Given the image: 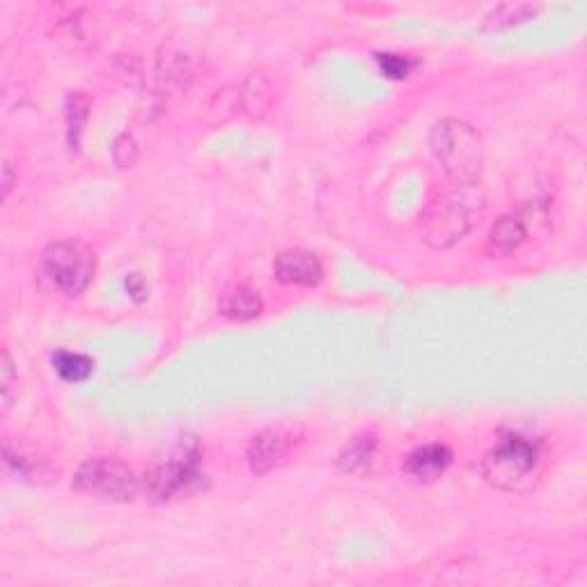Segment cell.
<instances>
[{
  "instance_id": "d6986e66",
  "label": "cell",
  "mask_w": 587,
  "mask_h": 587,
  "mask_svg": "<svg viewBox=\"0 0 587 587\" xmlns=\"http://www.w3.org/2000/svg\"><path fill=\"white\" fill-rule=\"evenodd\" d=\"M19 386V379H17V372H14V363H12V356L10 351H3V365H0V395H3V409L7 411L14 402V397H17V388Z\"/></svg>"
},
{
  "instance_id": "3957f363",
  "label": "cell",
  "mask_w": 587,
  "mask_h": 587,
  "mask_svg": "<svg viewBox=\"0 0 587 587\" xmlns=\"http://www.w3.org/2000/svg\"><path fill=\"white\" fill-rule=\"evenodd\" d=\"M482 209V200H477L473 186L455 189L436 198L422 214V237L432 248H450L466 237L471 230L473 218Z\"/></svg>"
},
{
  "instance_id": "5b68a950",
  "label": "cell",
  "mask_w": 587,
  "mask_h": 587,
  "mask_svg": "<svg viewBox=\"0 0 587 587\" xmlns=\"http://www.w3.org/2000/svg\"><path fill=\"white\" fill-rule=\"evenodd\" d=\"M72 487L101 500L129 503L138 493V477L120 459L95 457L81 464L74 475Z\"/></svg>"
},
{
  "instance_id": "e0dca14e",
  "label": "cell",
  "mask_w": 587,
  "mask_h": 587,
  "mask_svg": "<svg viewBox=\"0 0 587 587\" xmlns=\"http://www.w3.org/2000/svg\"><path fill=\"white\" fill-rule=\"evenodd\" d=\"M3 457H5V466L17 475H21L23 480H28V477H35V475H42V459H37L35 455H30V452L21 450V448L14 450L12 443H5Z\"/></svg>"
},
{
  "instance_id": "52a82bcc",
  "label": "cell",
  "mask_w": 587,
  "mask_h": 587,
  "mask_svg": "<svg viewBox=\"0 0 587 587\" xmlns=\"http://www.w3.org/2000/svg\"><path fill=\"white\" fill-rule=\"evenodd\" d=\"M299 438L292 432V429H266V432L257 434L253 441L248 445L246 459L250 471L255 475H264L273 471V468L287 461V457L292 455Z\"/></svg>"
},
{
  "instance_id": "5bb4252c",
  "label": "cell",
  "mask_w": 587,
  "mask_h": 587,
  "mask_svg": "<svg viewBox=\"0 0 587 587\" xmlns=\"http://www.w3.org/2000/svg\"><path fill=\"white\" fill-rule=\"evenodd\" d=\"M53 370L58 372V377L67 383H81L90 379L92 370H95V363L92 358L83 354H72V351H58L53 356Z\"/></svg>"
},
{
  "instance_id": "9c48e42d",
  "label": "cell",
  "mask_w": 587,
  "mask_h": 587,
  "mask_svg": "<svg viewBox=\"0 0 587 587\" xmlns=\"http://www.w3.org/2000/svg\"><path fill=\"white\" fill-rule=\"evenodd\" d=\"M452 464V450L445 448L441 443L422 445V448L413 450L409 457H406L404 471L411 475L413 480L418 482H434L441 477L448 466Z\"/></svg>"
},
{
  "instance_id": "2e32d148",
  "label": "cell",
  "mask_w": 587,
  "mask_h": 587,
  "mask_svg": "<svg viewBox=\"0 0 587 587\" xmlns=\"http://www.w3.org/2000/svg\"><path fill=\"white\" fill-rule=\"evenodd\" d=\"M90 115V99L81 95V92H74V95L67 97V140L69 147L76 150L78 140H81L83 124Z\"/></svg>"
},
{
  "instance_id": "ffe728a7",
  "label": "cell",
  "mask_w": 587,
  "mask_h": 587,
  "mask_svg": "<svg viewBox=\"0 0 587 587\" xmlns=\"http://www.w3.org/2000/svg\"><path fill=\"white\" fill-rule=\"evenodd\" d=\"M113 159L120 168H131L138 159V143L131 133H122L113 145Z\"/></svg>"
},
{
  "instance_id": "ba28073f",
  "label": "cell",
  "mask_w": 587,
  "mask_h": 587,
  "mask_svg": "<svg viewBox=\"0 0 587 587\" xmlns=\"http://www.w3.org/2000/svg\"><path fill=\"white\" fill-rule=\"evenodd\" d=\"M273 276L283 285L296 287H315L322 283L324 266L315 253L308 250H287L280 253L273 262Z\"/></svg>"
},
{
  "instance_id": "4fadbf2b",
  "label": "cell",
  "mask_w": 587,
  "mask_h": 587,
  "mask_svg": "<svg viewBox=\"0 0 587 587\" xmlns=\"http://www.w3.org/2000/svg\"><path fill=\"white\" fill-rule=\"evenodd\" d=\"M377 438L374 436H358L347 448L340 452V466L347 473H365L372 466L374 455H377Z\"/></svg>"
},
{
  "instance_id": "7a4b0ae2",
  "label": "cell",
  "mask_w": 587,
  "mask_h": 587,
  "mask_svg": "<svg viewBox=\"0 0 587 587\" xmlns=\"http://www.w3.org/2000/svg\"><path fill=\"white\" fill-rule=\"evenodd\" d=\"M542 468V445L523 434L500 436L482 464L484 480L503 491H528Z\"/></svg>"
},
{
  "instance_id": "44dd1931",
  "label": "cell",
  "mask_w": 587,
  "mask_h": 587,
  "mask_svg": "<svg viewBox=\"0 0 587 587\" xmlns=\"http://www.w3.org/2000/svg\"><path fill=\"white\" fill-rule=\"evenodd\" d=\"M12 186H14V168H12V163H5L3 166V195L5 198L10 195Z\"/></svg>"
},
{
  "instance_id": "6da1fadb",
  "label": "cell",
  "mask_w": 587,
  "mask_h": 587,
  "mask_svg": "<svg viewBox=\"0 0 587 587\" xmlns=\"http://www.w3.org/2000/svg\"><path fill=\"white\" fill-rule=\"evenodd\" d=\"M429 143H432L438 166H441L445 177L457 189L477 184V179L482 175L484 150L480 133L471 124L455 120V117L438 122L432 129V140Z\"/></svg>"
},
{
  "instance_id": "30bf717a",
  "label": "cell",
  "mask_w": 587,
  "mask_h": 587,
  "mask_svg": "<svg viewBox=\"0 0 587 587\" xmlns=\"http://www.w3.org/2000/svg\"><path fill=\"white\" fill-rule=\"evenodd\" d=\"M528 232L526 225L519 218L514 216H503L493 223L487 237V255L493 260H500V257L512 255L514 250H519L523 241H526Z\"/></svg>"
},
{
  "instance_id": "8fae6325",
  "label": "cell",
  "mask_w": 587,
  "mask_h": 587,
  "mask_svg": "<svg viewBox=\"0 0 587 587\" xmlns=\"http://www.w3.org/2000/svg\"><path fill=\"white\" fill-rule=\"evenodd\" d=\"M262 312V296L248 285H234L225 289L221 296V315L232 319V322H250L260 317Z\"/></svg>"
},
{
  "instance_id": "ac0fdd59",
  "label": "cell",
  "mask_w": 587,
  "mask_h": 587,
  "mask_svg": "<svg viewBox=\"0 0 587 587\" xmlns=\"http://www.w3.org/2000/svg\"><path fill=\"white\" fill-rule=\"evenodd\" d=\"M374 60H377L381 74L395 78V81H402V78L409 76L413 72V67H416V60L399 56V53H377Z\"/></svg>"
},
{
  "instance_id": "7c38bea8",
  "label": "cell",
  "mask_w": 587,
  "mask_h": 587,
  "mask_svg": "<svg viewBox=\"0 0 587 587\" xmlns=\"http://www.w3.org/2000/svg\"><path fill=\"white\" fill-rule=\"evenodd\" d=\"M539 12H542V7L532 5V3L498 5L496 10L489 12L487 17H484V28H487V30H503V28L519 26V23H526L530 19H535Z\"/></svg>"
},
{
  "instance_id": "8992f818",
  "label": "cell",
  "mask_w": 587,
  "mask_h": 587,
  "mask_svg": "<svg viewBox=\"0 0 587 587\" xmlns=\"http://www.w3.org/2000/svg\"><path fill=\"white\" fill-rule=\"evenodd\" d=\"M205 475L200 471L198 452L184 450L170 457L166 464L156 466L147 477V491L156 500H170L182 493H191L202 487Z\"/></svg>"
},
{
  "instance_id": "277c9868",
  "label": "cell",
  "mask_w": 587,
  "mask_h": 587,
  "mask_svg": "<svg viewBox=\"0 0 587 587\" xmlns=\"http://www.w3.org/2000/svg\"><path fill=\"white\" fill-rule=\"evenodd\" d=\"M42 271L60 292L78 296L88 289L95 276V255L78 241H58L44 248Z\"/></svg>"
},
{
  "instance_id": "9a60e30c",
  "label": "cell",
  "mask_w": 587,
  "mask_h": 587,
  "mask_svg": "<svg viewBox=\"0 0 587 587\" xmlns=\"http://www.w3.org/2000/svg\"><path fill=\"white\" fill-rule=\"evenodd\" d=\"M239 99H241V104H244L246 113L264 115L266 111H269V106H271L269 81H266V78L260 76V74H253L246 81L244 88L239 90Z\"/></svg>"
}]
</instances>
